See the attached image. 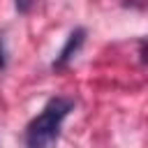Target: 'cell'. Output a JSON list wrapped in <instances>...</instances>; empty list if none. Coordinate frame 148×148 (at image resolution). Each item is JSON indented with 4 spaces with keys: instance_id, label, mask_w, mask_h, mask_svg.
<instances>
[{
    "instance_id": "1",
    "label": "cell",
    "mask_w": 148,
    "mask_h": 148,
    "mask_svg": "<svg viewBox=\"0 0 148 148\" xmlns=\"http://www.w3.org/2000/svg\"><path fill=\"white\" fill-rule=\"evenodd\" d=\"M74 109V102L67 97H53L42 113L25 130V148H58L60 127L67 113Z\"/></svg>"
},
{
    "instance_id": "2",
    "label": "cell",
    "mask_w": 148,
    "mask_h": 148,
    "mask_svg": "<svg viewBox=\"0 0 148 148\" xmlns=\"http://www.w3.org/2000/svg\"><path fill=\"white\" fill-rule=\"evenodd\" d=\"M83 42H86V30L83 28H76V30H72L69 32V37H67V42H65V46L60 49V53H58V58H56V62H53V67L56 69H62L76 53H79V49L83 46Z\"/></svg>"
},
{
    "instance_id": "3",
    "label": "cell",
    "mask_w": 148,
    "mask_h": 148,
    "mask_svg": "<svg viewBox=\"0 0 148 148\" xmlns=\"http://www.w3.org/2000/svg\"><path fill=\"white\" fill-rule=\"evenodd\" d=\"M39 0H14V7H16V12H21V14H28L35 5H37Z\"/></svg>"
},
{
    "instance_id": "4",
    "label": "cell",
    "mask_w": 148,
    "mask_h": 148,
    "mask_svg": "<svg viewBox=\"0 0 148 148\" xmlns=\"http://www.w3.org/2000/svg\"><path fill=\"white\" fill-rule=\"evenodd\" d=\"M5 67V42H2V37H0V69Z\"/></svg>"
}]
</instances>
